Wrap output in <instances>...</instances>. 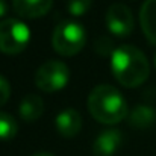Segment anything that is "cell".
<instances>
[{"label":"cell","instance_id":"cell-1","mask_svg":"<svg viewBox=\"0 0 156 156\" xmlns=\"http://www.w3.org/2000/svg\"><path fill=\"white\" fill-rule=\"evenodd\" d=\"M111 70L120 85L124 88H136L149 79L150 64L138 47L124 44L111 55Z\"/></svg>","mask_w":156,"mask_h":156},{"label":"cell","instance_id":"cell-2","mask_svg":"<svg viewBox=\"0 0 156 156\" xmlns=\"http://www.w3.org/2000/svg\"><path fill=\"white\" fill-rule=\"evenodd\" d=\"M87 106L93 118L102 124H117L127 115V103L123 94L108 83L91 90Z\"/></svg>","mask_w":156,"mask_h":156},{"label":"cell","instance_id":"cell-3","mask_svg":"<svg viewBox=\"0 0 156 156\" xmlns=\"http://www.w3.org/2000/svg\"><path fill=\"white\" fill-rule=\"evenodd\" d=\"M87 44V30L80 23L62 21L59 23L52 35V46L61 56H74Z\"/></svg>","mask_w":156,"mask_h":156},{"label":"cell","instance_id":"cell-4","mask_svg":"<svg viewBox=\"0 0 156 156\" xmlns=\"http://www.w3.org/2000/svg\"><path fill=\"white\" fill-rule=\"evenodd\" d=\"M30 41V29L17 18L0 21V52L6 55L21 53Z\"/></svg>","mask_w":156,"mask_h":156},{"label":"cell","instance_id":"cell-5","mask_svg":"<svg viewBox=\"0 0 156 156\" xmlns=\"http://www.w3.org/2000/svg\"><path fill=\"white\" fill-rule=\"evenodd\" d=\"M70 70L61 61H46L35 73V85L44 93H56L67 87Z\"/></svg>","mask_w":156,"mask_h":156},{"label":"cell","instance_id":"cell-6","mask_svg":"<svg viewBox=\"0 0 156 156\" xmlns=\"http://www.w3.org/2000/svg\"><path fill=\"white\" fill-rule=\"evenodd\" d=\"M106 26L108 30L117 37V38H123V37H129L133 32V14L132 11L123 5V3H114L108 8L106 11Z\"/></svg>","mask_w":156,"mask_h":156},{"label":"cell","instance_id":"cell-7","mask_svg":"<svg viewBox=\"0 0 156 156\" xmlns=\"http://www.w3.org/2000/svg\"><path fill=\"white\" fill-rule=\"evenodd\" d=\"M123 144V133L118 129H106L97 135L93 144L94 156H114Z\"/></svg>","mask_w":156,"mask_h":156},{"label":"cell","instance_id":"cell-8","mask_svg":"<svg viewBox=\"0 0 156 156\" xmlns=\"http://www.w3.org/2000/svg\"><path fill=\"white\" fill-rule=\"evenodd\" d=\"M55 126H56V130H58V133L61 136L73 138L82 129V117H80V114L76 109L67 108V109L61 111L56 115Z\"/></svg>","mask_w":156,"mask_h":156},{"label":"cell","instance_id":"cell-9","mask_svg":"<svg viewBox=\"0 0 156 156\" xmlns=\"http://www.w3.org/2000/svg\"><path fill=\"white\" fill-rule=\"evenodd\" d=\"M53 6V0H12V8L21 18L44 17Z\"/></svg>","mask_w":156,"mask_h":156},{"label":"cell","instance_id":"cell-10","mask_svg":"<svg viewBox=\"0 0 156 156\" xmlns=\"http://www.w3.org/2000/svg\"><path fill=\"white\" fill-rule=\"evenodd\" d=\"M140 24L147 41L156 46V0H146L140 11Z\"/></svg>","mask_w":156,"mask_h":156},{"label":"cell","instance_id":"cell-11","mask_svg":"<svg viewBox=\"0 0 156 156\" xmlns=\"http://www.w3.org/2000/svg\"><path fill=\"white\" fill-rule=\"evenodd\" d=\"M18 112L24 121H35L44 112V102L37 94H27L21 99L20 106H18Z\"/></svg>","mask_w":156,"mask_h":156},{"label":"cell","instance_id":"cell-12","mask_svg":"<svg viewBox=\"0 0 156 156\" xmlns=\"http://www.w3.org/2000/svg\"><path fill=\"white\" fill-rule=\"evenodd\" d=\"M156 121V111L152 106L138 105L129 114V124L135 129H147Z\"/></svg>","mask_w":156,"mask_h":156},{"label":"cell","instance_id":"cell-13","mask_svg":"<svg viewBox=\"0 0 156 156\" xmlns=\"http://www.w3.org/2000/svg\"><path fill=\"white\" fill-rule=\"evenodd\" d=\"M18 132L15 118L6 112H0V141H11Z\"/></svg>","mask_w":156,"mask_h":156},{"label":"cell","instance_id":"cell-14","mask_svg":"<svg viewBox=\"0 0 156 156\" xmlns=\"http://www.w3.org/2000/svg\"><path fill=\"white\" fill-rule=\"evenodd\" d=\"M93 0H67V9L73 17L85 15L91 8Z\"/></svg>","mask_w":156,"mask_h":156},{"label":"cell","instance_id":"cell-15","mask_svg":"<svg viewBox=\"0 0 156 156\" xmlns=\"http://www.w3.org/2000/svg\"><path fill=\"white\" fill-rule=\"evenodd\" d=\"M115 49H114V46H112V41L108 38V37H102V38H99L97 41H96V52L100 53V55H112Z\"/></svg>","mask_w":156,"mask_h":156},{"label":"cell","instance_id":"cell-16","mask_svg":"<svg viewBox=\"0 0 156 156\" xmlns=\"http://www.w3.org/2000/svg\"><path fill=\"white\" fill-rule=\"evenodd\" d=\"M9 96H11V87H9V82L0 76V106L6 103L9 100Z\"/></svg>","mask_w":156,"mask_h":156},{"label":"cell","instance_id":"cell-17","mask_svg":"<svg viewBox=\"0 0 156 156\" xmlns=\"http://www.w3.org/2000/svg\"><path fill=\"white\" fill-rule=\"evenodd\" d=\"M8 14V5H6V0H0V18L5 17Z\"/></svg>","mask_w":156,"mask_h":156},{"label":"cell","instance_id":"cell-18","mask_svg":"<svg viewBox=\"0 0 156 156\" xmlns=\"http://www.w3.org/2000/svg\"><path fill=\"white\" fill-rule=\"evenodd\" d=\"M30 156H55L52 153H49V152H38V153H34V155Z\"/></svg>","mask_w":156,"mask_h":156},{"label":"cell","instance_id":"cell-19","mask_svg":"<svg viewBox=\"0 0 156 156\" xmlns=\"http://www.w3.org/2000/svg\"><path fill=\"white\" fill-rule=\"evenodd\" d=\"M155 65H156V53H155Z\"/></svg>","mask_w":156,"mask_h":156}]
</instances>
